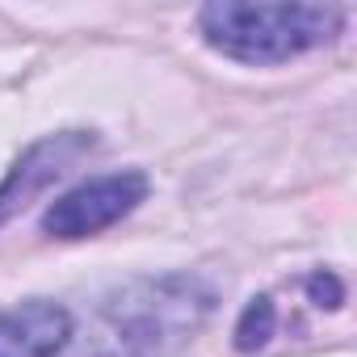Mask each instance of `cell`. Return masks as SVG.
<instances>
[{"label": "cell", "mask_w": 357, "mask_h": 357, "mask_svg": "<svg viewBox=\"0 0 357 357\" xmlns=\"http://www.w3.org/2000/svg\"><path fill=\"white\" fill-rule=\"evenodd\" d=\"M72 332V311L51 298L5 307L0 311V357H59Z\"/></svg>", "instance_id": "5"}, {"label": "cell", "mask_w": 357, "mask_h": 357, "mask_svg": "<svg viewBox=\"0 0 357 357\" xmlns=\"http://www.w3.org/2000/svg\"><path fill=\"white\" fill-rule=\"evenodd\" d=\"M215 286L198 273L139 278L105 294L89 324L84 357H172L211 319Z\"/></svg>", "instance_id": "1"}, {"label": "cell", "mask_w": 357, "mask_h": 357, "mask_svg": "<svg viewBox=\"0 0 357 357\" xmlns=\"http://www.w3.org/2000/svg\"><path fill=\"white\" fill-rule=\"evenodd\" d=\"M89 147H93V135L63 130V135L38 139L26 155H17V164L9 168V176L0 181V227H5L13 215H22L30 206V198H38L47 185H55Z\"/></svg>", "instance_id": "4"}, {"label": "cell", "mask_w": 357, "mask_h": 357, "mask_svg": "<svg viewBox=\"0 0 357 357\" xmlns=\"http://www.w3.org/2000/svg\"><path fill=\"white\" fill-rule=\"evenodd\" d=\"M273 328H278V311H273V303H269L265 294L252 298V303L244 307L240 324H236V349H240V353H257V349H265V340L273 336Z\"/></svg>", "instance_id": "6"}, {"label": "cell", "mask_w": 357, "mask_h": 357, "mask_svg": "<svg viewBox=\"0 0 357 357\" xmlns=\"http://www.w3.org/2000/svg\"><path fill=\"white\" fill-rule=\"evenodd\" d=\"M344 26V13L332 5H236L215 0L198 9V30L211 51L236 63H286L332 43Z\"/></svg>", "instance_id": "2"}, {"label": "cell", "mask_w": 357, "mask_h": 357, "mask_svg": "<svg viewBox=\"0 0 357 357\" xmlns=\"http://www.w3.org/2000/svg\"><path fill=\"white\" fill-rule=\"evenodd\" d=\"M151 181L139 168H122V172H105L93 181H80L76 190L59 194L47 215H43V231L55 240H89L114 223H122L143 198H147Z\"/></svg>", "instance_id": "3"}, {"label": "cell", "mask_w": 357, "mask_h": 357, "mask_svg": "<svg viewBox=\"0 0 357 357\" xmlns=\"http://www.w3.org/2000/svg\"><path fill=\"white\" fill-rule=\"evenodd\" d=\"M307 290H311L315 303H324V294H328V307H340V298H344V290H340V282H336L332 273H315V278L307 282Z\"/></svg>", "instance_id": "7"}]
</instances>
